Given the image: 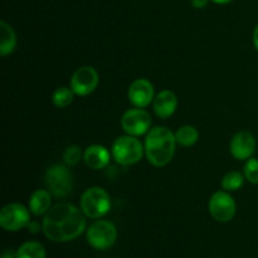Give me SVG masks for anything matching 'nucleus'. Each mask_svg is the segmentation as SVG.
I'll list each match as a JSON object with an SVG mask.
<instances>
[{"instance_id": "obj_17", "label": "nucleus", "mask_w": 258, "mask_h": 258, "mask_svg": "<svg viewBox=\"0 0 258 258\" xmlns=\"http://www.w3.org/2000/svg\"><path fill=\"white\" fill-rule=\"evenodd\" d=\"M176 143L183 148H190L196 145L199 140V131L191 125H184L179 127L175 133Z\"/></svg>"}, {"instance_id": "obj_21", "label": "nucleus", "mask_w": 258, "mask_h": 258, "mask_svg": "<svg viewBox=\"0 0 258 258\" xmlns=\"http://www.w3.org/2000/svg\"><path fill=\"white\" fill-rule=\"evenodd\" d=\"M81 159H83V154L81 151L80 146L77 145H71L63 153V161L67 166H75L77 165L81 161Z\"/></svg>"}, {"instance_id": "obj_14", "label": "nucleus", "mask_w": 258, "mask_h": 258, "mask_svg": "<svg viewBox=\"0 0 258 258\" xmlns=\"http://www.w3.org/2000/svg\"><path fill=\"white\" fill-rule=\"evenodd\" d=\"M111 158L112 155L108 149L103 145H97V144L90 145L83 153V161L88 168L93 169V170L105 169L110 164Z\"/></svg>"}, {"instance_id": "obj_5", "label": "nucleus", "mask_w": 258, "mask_h": 258, "mask_svg": "<svg viewBox=\"0 0 258 258\" xmlns=\"http://www.w3.org/2000/svg\"><path fill=\"white\" fill-rule=\"evenodd\" d=\"M45 188L49 190L55 198H66L72 191L73 188V176L67 165H55L49 166L45 171L44 176Z\"/></svg>"}, {"instance_id": "obj_7", "label": "nucleus", "mask_w": 258, "mask_h": 258, "mask_svg": "<svg viewBox=\"0 0 258 258\" xmlns=\"http://www.w3.org/2000/svg\"><path fill=\"white\" fill-rule=\"evenodd\" d=\"M29 222L30 211L23 204H7L0 212V226L7 232H18L23 228H27Z\"/></svg>"}, {"instance_id": "obj_4", "label": "nucleus", "mask_w": 258, "mask_h": 258, "mask_svg": "<svg viewBox=\"0 0 258 258\" xmlns=\"http://www.w3.org/2000/svg\"><path fill=\"white\" fill-rule=\"evenodd\" d=\"M81 209L87 218L100 219L111 209V198L105 189L92 186L86 189L81 197Z\"/></svg>"}, {"instance_id": "obj_27", "label": "nucleus", "mask_w": 258, "mask_h": 258, "mask_svg": "<svg viewBox=\"0 0 258 258\" xmlns=\"http://www.w3.org/2000/svg\"><path fill=\"white\" fill-rule=\"evenodd\" d=\"M213 3H216V4H228V3L233 2V0H212Z\"/></svg>"}, {"instance_id": "obj_24", "label": "nucleus", "mask_w": 258, "mask_h": 258, "mask_svg": "<svg viewBox=\"0 0 258 258\" xmlns=\"http://www.w3.org/2000/svg\"><path fill=\"white\" fill-rule=\"evenodd\" d=\"M209 2H211V0H190L191 5H193L196 9H203V8H206L207 5H208Z\"/></svg>"}, {"instance_id": "obj_2", "label": "nucleus", "mask_w": 258, "mask_h": 258, "mask_svg": "<svg viewBox=\"0 0 258 258\" xmlns=\"http://www.w3.org/2000/svg\"><path fill=\"white\" fill-rule=\"evenodd\" d=\"M176 143L175 134L165 126L151 128L145 139V155L149 163L156 168L166 166L174 158Z\"/></svg>"}, {"instance_id": "obj_23", "label": "nucleus", "mask_w": 258, "mask_h": 258, "mask_svg": "<svg viewBox=\"0 0 258 258\" xmlns=\"http://www.w3.org/2000/svg\"><path fill=\"white\" fill-rule=\"evenodd\" d=\"M27 228H28V231H29L32 234H37V233H39L40 231H43V227L35 221H30Z\"/></svg>"}, {"instance_id": "obj_25", "label": "nucleus", "mask_w": 258, "mask_h": 258, "mask_svg": "<svg viewBox=\"0 0 258 258\" xmlns=\"http://www.w3.org/2000/svg\"><path fill=\"white\" fill-rule=\"evenodd\" d=\"M2 258H18L17 252L12 251V249H5V251L3 252Z\"/></svg>"}, {"instance_id": "obj_20", "label": "nucleus", "mask_w": 258, "mask_h": 258, "mask_svg": "<svg viewBox=\"0 0 258 258\" xmlns=\"http://www.w3.org/2000/svg\"><path fill=\"white\" fill-rule=\"evenodd\" d=\"M75 92L71 87H58L52 95V102L55 107L66 108L73 102Z\"/></svg>"}, {"instance_id": "obj_15", "label": "nucleus", "mask_w": 258, "mask_h": 258, "mask_svg": "<svg viewBox=\"0 0 258 258\" xmlns=\"http://www.w3.org/2000/svg\"><path fill=\"white\" fill-rule=\"evenodd\" d=\"M52 194L48 189H38L33 191L29 199V211L35 217H44L52 208Z\"/></svg>"}, {"instance_id": "obj_19", "label": "nucleus", "mask_w": 258, "mask_h": 258, "mask_svg": "<svg viewBox=\"0 0 258 258\" xmlns=\"http://www.w3.org/2000/svg\"><path fill=\"white\" fill-rule=\"evenodd\" d=\"M244 180H246V178H244V175L242 173H239V171H229V173H227L226 175L223 176V179H222V188H223V190L226 191H236V190H239V189L243 186L244 184Z\"/></svg>"}, {"instance_id": "obj_22", "label": "nucleus", "mask_w": 258, "mask_h": 258, "mask_svg": "<svg viewBox=\"0 0 258 258\" xmlns=\"http://www.w3.org/2000/svg\"><path fill=\"white\" fill-rule=\"evenodd\" d=\"M243 175L251 184H258V159L251 158L246 160L243 168Z\"/></svg>"}, {"instance_id": "obj_1", "label": "nucleus", "mask_w": 258, "mask_h": 258, "mask_svg": "<svg viewBox=\"0 0 258 258\" xmlns=\"http://www.w3.org/2000/svg\"><path fill=\"white\" fill-rule=\"evenodd\" d=\"M86 218L82 209L73 204H55L43 218V233L53 242L73 241L87 228Z\"/></svg>"}, {"instance_id": "obj_6", "label": "nucleus", "mask_w": 258, "mask_h": 258, "mask_svg": "<svg viewBox=\"0 0 258 258\" xmlns=\"http://www.w3.org/2000/svg\"><path fill=\"white\" fill-rule=\"evenodd\" d=\"M87 242L98 251H105L112 247L117 239V228L110 221H96L87 228Z\"/></svg>"}, {"instance_id": "obj_8", "label": "nucleus", "mask_w": 258, "mask_h": 258, "mask_svg": "<svg viewBox=\"0 0 258 258\" xmlns=\"http://www.w3.org/2000/svg\"><path fill=\"white\" fill-rule=\"evenodd\" d=\"M208 209L213 219L219 223H228L234 218L237 212L236 202L233 197L226 190L216 191L211 197L208 203Z\"/></svg>"}, {"instance_id": "obj_12", "label": "nucleus", "mask_w": 258, "mask_h": 258, "mask_svg": "<svg viewBox=\"0 0 258 258\" xmlns=\"http://www.w3.org/2000/svg\"><path fill=\"white\" fill-rule=\"evenodd\" d=\"M229 150L232 156L237 160H248L256 150V139L248 131H239L232 138Z\"/></svg>"}, {"instance_id": "obj_9", "label": "nucleus", "mask_w": 258, "mask_h": 258, "mask_svg": "<svg viewBox=\"0 0 258 258\" xmlns=\"http://www.w3.org/2000/svg\"><path fill=\"white\" fill-rule=\"evenodd\" d=\"M151 116L144 108H130L121 117V127L127 135L139 136L145 135L151 130Z\"/></svg>"}, {"instance_id": "obj_18", "label": "nucleus", "mask_w": 258, "mask_h": 258, "mask_svg": "<svg viewBox=\"0 0 258 258\" xmlns=\"http://www.w3.org/2000/svg\"><path fill=\"white\" fill-rule=\"evenodd\" d=\"M45 254L47 253L43 244L35 241L25 242L17 251L18 258H45Z\"/></svg>"}, {"instance_id": "obj_10", "label": "nucleus", "mask_w": 258, "mask_h": 258, "mask_svg": "<svg viewBox=\"0 0 258 258\" xmlns=\"http://www.w3.org/2000/svg\"><path fill=\"white\" fill-rule=\"evenodd\" d=\"M100 82V76L97 71L91 66H83L77 68L71 78V88L75 95L85 97L91 95L97 88Z\"/></svg>"}, {"instance_id": "obj_26", "label": "nucleus", "mask_w": 258, "mask_h": 258, "mask_svg": "<svg viewBox=\"0 0 258 258\" xmlns=\"http://www.w3.org/2000/svg\"><path fill=\"white\" fill-rule=\"evenodd\" d=\"M252 40H253V45L254 48L258 50V24L256 25L253 30V37H252Z\"/></svg>"}, {"instance_id": "obj_3", "label": "nucleus", "mask_w": 258, "mask_h": 258, "mask_svg": "<svg viewBox=\"0 0 258 258\" xmlns=\"http://www.w3.org/2000/svg\"><path fill=\"white\" fill-rule=\"evenodd\" d=\"M145 154V146L136 136L123 135L116 139L111 146V155L117 164L130 166L139 163Z\"/></svg>"}, {"instance_id": "obj_16", "label": "nucleus", "mask_w": 258, "mask_h": 258, "mask_svg": "<svg viewBox=\"0 0 258 258\" xmlns=\"http://www.w3.org/2000/svg\"><path fill=\"white\" fill-rule=\"evenodd\" d=\"M17 48V34L7 22H0V54L3 57L12 54Z\"/></svg>"}, {"instance_id": "obj_11", "label": "nucleus", "mask_w": 258, "mask_h": 258, "mask_svg": "<svg viewBox=\"0 0 258 258\" xmlns=\"http://www.w3.org/2000/svg\"><path fill=\"white\" fill-rule=\"evenodd\" d=\"M127 97L134 107H148L154 102V98H155L153 83L146 78H138L128 87Z\"/></svg>"}, {"instance_id": "obj_13", "label": "nucleus", "mask_w": 258, "mask_h": 258, "mask_svg": "<svg viewBox=\"0 0 258 258\" xmlns=\"http://www.w3.org/2000/svg\"><path fill=\"white\" fill-rule=\"evenodd\" d=\"M154 112L160 118H169L178 108V97L174 92L164 90L155 96L153 102Z\"/></svg>"}]
</instances>
